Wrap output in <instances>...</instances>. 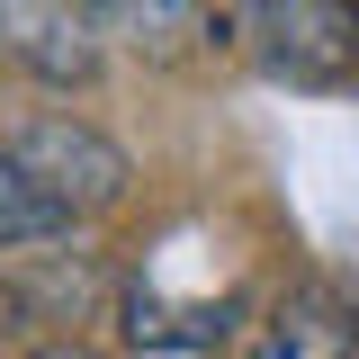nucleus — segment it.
Returning <instances> with one entry per match:
<instances>
[{
  "instance_id": "f257e3e1",
  "label": "nucleus",
  "mask_w": 359,
  "mask_h": 359,
  "mask_svg": "<svg viewBox=\"0 0 359 359\" xmlns=\"http://www.w3.org/2000/svg\"><path fill=\"white\" fill-rule=\"evenodd\" d=\"M9 153L27 162V180H36L63 216H99V207H117V198H126V153H117L108 135H90V126L45 117V126H27Z\"/></svg>"
},
{
  "instance_id": "f03ea898",
  "label": "nucleus",
  "mask_w": 359,
  "mask_h": 359,
  "mask_svg": "<svg viewBox=\"0 0 359 359\" xmlns=\"http://www.w3.org/2000/svg\"><path fill=\"white\" fill-rule=\"evenodd\" d=\"M99 45H108V27H99L90 0H0V54L18 72L54 81V90L90 81L99 72Z\"/></svg>"
},
{
  "instance_id": "7ed1b4c3",
  "label": "nucleus",
  "mask_w": 359,
  "mask_h": 359,
  "mask_svg": "<svg viewBox=\"0 0 359 359\" xmlns=\"http://www.w3.org/2000/svg\"><path fill=\"white\" fill-rule=\"evenodd\" d=\"M269 36V63L297 81H341L359 63V9L351 0H252Z\"/></svg>"
},
{
  "instance_id": "20e7f679",
  "label": "nucleus",
  "mask_w": 359,
  "mask_h": 359,
  "mask_svg": "<svg viewBox=\"0 0 359 359\" xmlns=\"http://www.w3.org/2000/svg\"><path fill=\"white\" fill-rule=\"evenodd\" d=\"M351 351H359V306L341 287H323V278L287 287L269 306L261 341H252V359H351Z\"/></svg>"
},
{
  "instance_id": "39448f33",
  "label": "nucleus",
  "mask_w": 359,
  "mask_h": 359,
  "mask_svg": "<svg viewBox=\"0 0 359 359\" xmlns=\"http://www.w3.org/2000/svg\"><path fill=\"white\" fill-rule=\"evenodd\" d=\"M126 332L144 351H207L224 332V306H171V297H153V287H135L126 297Z\"/></svg>"
},
{
  "instance_id": "423d86ee",
  "label": "nucleus",
  "mask_w": 359,
  "mask_h": 359,
  "mask_svg": "<svg viewBox=\"0 0 359 359\" xmlns=\"http://www.w3.org/2000/svg\"><path fill=\"white\" fill-rule=\"evenodd\" d=\"M90 9H99V27H108V36L171 54V45L198 36V9H207V0H90Z\"/></svg>"
},
{
  "instance_id": "0eeeda50",
  "label": "nucleus",
  "mask_w": 359,
  "mask_h": 359,
  "mask_svg": "<svg viewBox=\"0 0 359 359\" xmlns=\"http://www.w3.org/2000/svg\"><path fill=\"white\" fill-rule=\"evenodd\" d=\"M63 224L72 216H63L36 180H27V162L0 144V243H45V233H63Z\"/></svg>"
},
{
  "instance_id": "6e6552de",
  "label": "nucleus",
  "mask_w": 359,
  "mask_h": 359,
  "mask_svg": "<svg viewBox=\"0 0 359 359\" xmlns=\"http://www.w3.org/2000/svg\"><path fill=\"white\" fill-rule=\"evenodd\" d=\"M36 359H99V351H63V341H54V351H36Z\"/></svg>"
}]
</instances>
